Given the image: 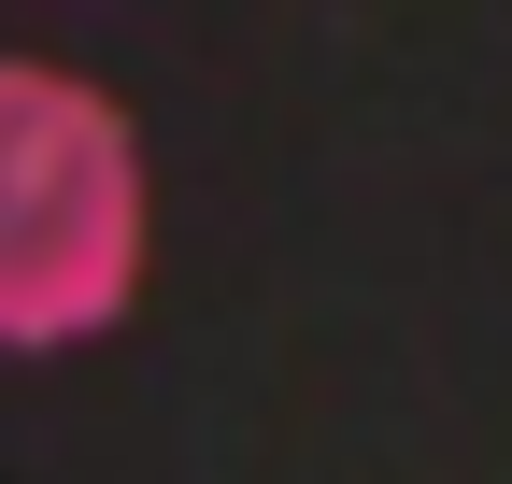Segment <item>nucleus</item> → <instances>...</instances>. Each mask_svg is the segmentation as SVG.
Here are the masks:
<instances>
[{"label":"nucleus","instance_id":"f257e3e1","mask_svg":"<svg viewBox=\"0 0 512 484\" xmlns=\"http://www.w3.org/2000/svg\"><path fill=\"white\" fill-rule=\"evenodd\" d=\"M157 242V171L128 100L57 72V57H0V356H72L143 299Z\"/></svg>","mask_w":512,"mask_h":484}]
</instances>
